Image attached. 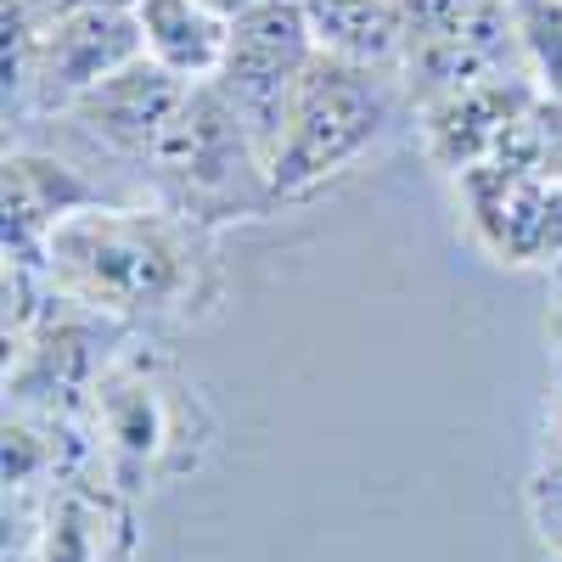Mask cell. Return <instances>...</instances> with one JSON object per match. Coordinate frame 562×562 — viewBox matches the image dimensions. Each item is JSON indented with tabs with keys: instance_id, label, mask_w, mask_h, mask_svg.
Here are the masks:
<instances>
[{
	"instance_id": "obj_3",
	"label": "cell",
	"mask_w": 562,
	"mask_h": 562,
	"mask_svg": "<svg viewBox=\"0 0 562 562\" xmlns=\"http://www.w3.org/2000/svg\"><path fill=\"white\" fill-rule=\"evenodd\" d=\"M389 124V97L378 85V68L315 52L299 102L288 119V135L270 158V198H304L321 180L349 169Z\"/></svg>"
},
{
	"instance_id": "obj_5",
	"label": "cell",
	"mask_w": 562,
	"mask_h": 562,
	"mask_svg": "<svg viewBox=\"0 0 562 562\" xmlns=\"http://www.w3.org/2000/svg\"><path fill=\"white\" fill-rule=\"evenodd\" d=\"M315 52L321 45L304 18V0H248L237 23H231V52H225V68L214 85L231 102V113L243 119V130L254 135L265 175H270L281 135H288L299 85H304Z\"/></svg>"
},
{
	"instance_id": "obj_7",
	"label": "cell",
	"mask_w": 562,
	"mask_h": 562,
	"mask_svg": "<svg viewBox=\"0 0 562 562\" xmlns=\"http://www.w3.org/2000/svg\"><path fill=\"white\" fill-rule=\"evenodd\" d=\"M135 57H147L140 45L135 7H113V0H90V7L57 18L40 29V74H34V102L68 113L90 85L113 79Z\"/></svg>"
},
{
	"instance_id": "obj_18",
	"label": "cell",
	"mask_w": 562,
	"mask_h": 562,
	"mask_svg": "<svg viewBox=\"0 0 562 562\" xmlns=\"http://www.w3.org/2000/svg\"><path fill=\"white\" fill-rule=\"evenodd\" d=\"M113 7H135V0H113Z\"/></svg>"
},
{
	"instance_id": "obj_11",
	"label": "cell",
	"mask_w": 562,
	"mask_h": 562,
	"mask_svg": "<svg viewBox=\"0 0 562 562\" xmlns=\"http://www.w3.org/2000/svg\"><path fill=\"white\" fill-rule=\"evenodd\" d=\"M135 23L158 68H169L186 85H209L225 68L237 12L214 7V0H135Z\"/></svg>"
},
{
	"instance_id": "obj_2",
	"label": "cell",
	"mask_w": 562,
	"mask_h": 562,
	"mask_svg": "<svg viewBox=\"0 0 562 562\" xmlns=\"http://www.w3.org/2000/svg\"><path fill=\"white\" fill-rule=\"evenodd\" d=\"M85 434L97 439L102 473L119 495L164 484L169 473L198 467L209 422L198 394L153 355L108 360L85 400Z\"/></svg>"
},
{
	"instance_id": "obj_14",
	"label": "cell",
	"mask_w": 562,
	"mask_h": 562,
	"mask_svg": "<svg viewBox=\"0 0 562 562\" xmlns=\"http://www.w3.org/2000/svg\"><path fill=\"white\" fill-rule=\"evenodd\" d=\"M529 506H535V529H540V540L562 557V467H540V479H535V490H529Z\"/></svg>"
},
{
	"instance_id": "obj_10",
	"label": "cell",
	"mask_w": 562,
	"mask_h": 562,
	"mask_svg": "<svg viewBox=\"0 0 562 562\" xmlns=\"http://www.w3.org/2000/svg\"><path fill=\"white\" fill-rule=\"evenodd\" d=\"M97 203V192L45 153H7V265H40L57 220Z\"/></svg>"
},
{
	"instance_id": "obj_9",
	"label": "cell",
	"mask_w": 562,
	"mask_h": 562,
	"mask_svg": "<svg viewBox=\"0 0 562 562\" xmlns=\"http://www.w3.org/2000/svg\"><path fill=\"white\" fill-rule=\"evenodd\" d=\"M529 108H535V97L506 74H490L479 85L450 90V97H434L428 102V153L450 175H461V169L495 158L501 140L529 119Z\"/></svg>"
},
{
	"instance_id": "obj_17",
	"label": "cell",
	"mask_w": 562,
	"mask_h": 562,
	"mask_svg": "<svg viewBox=\"0 0 562 562\" xmlns=\"http://www.w3.org/2000/svg\"><path fill=\"white\" fill-rule=\"evenodd\" d=\"M214 7H225V12H243V7H248V0H214Z\"/></svg>"
},
{
	"instance_id": "obj_13",
	"label": "cell",
	"mask_w": 562,
	"mask_h": 562,
	"mask_svg": "<svg viewBox=\"0 0 562 562\" xmlns=\"http://www.w3.org/2000/svg\"><path fill=\"white\" fill-rule=\"evenodd\" d=\"M304 18L315 29V45L333 57L378 68L411 45V12L405 0H304Z\"/></svg>"
},
{
	"instance_id": "obj_6",
	"label": "cell",
	"mask_w": 562,
	"mask_h": 562,
	"mask_svg": "<svg viewBox=\"0 0 562 562\" xmlns=\"http://www.w3.org/2000/svg\"><path fill=\"white\" fill-rule=\"evenodd\" d=\"M461 203L501 265H562V175L484 158L461 169Z\"/></svg>"
},
{
	"instance_id": "obj_15",
	"label": "cell",
	"mask_w": 562,
	"mask_h": 562,
	"mask_svg": "<svg viewBox=\"0 0 562 562\" xmlns=\"http://www.w3.org/2000/svg\"><path fill=\"white\" fill-rule=\"evenodd\" d=\"M546 461L562 467V383H557V394L546 405Z\"/></svg>"
},
{
	"instance_id": "obj_4",
	"label": "cell",
	"mask_w": 562,
	"mask_h": 562,
	"mask_svg": "<svg viewBox=\"0 0 562 562\" xmlns=\"http://www.w3.org/2000/svg\"><path fill=\"white\" fill-rule=\"evenodd\" d=\"M153 169L164 175V186L192 220H231V214H254L276 203L254 135L231 113L214 79L192 85V97L175 113L164 147L153 153Z\"/></svg>"
},
{
	"instance_id": "obj_1",
	"label": "cell",
	"mask_w": 562,
	"mask_h": 562,
	"mask_svg": "<svg viewBox=\"0 0 562 562\" xmlns=\"http://www.w3.org/2000/svg\"><path fill=\"white\" fill-rule=\"evenodd\" d=\"M45 270L63 304L102 321L175 315L198 299V237L175 214L85 203L57 220Z\"/></svg>"
},
{
	"instance_id": "obj_12",
	"label": "cell",
	"mask_w": 562,
	"mask_h": 562,
	"mask_svg": "<svg viewBox=\"0 0 562 562\" xmlns=\"http://www.w3.org/2000/svg\"><path fill=\"white\" fill-rule=\"evenodd\" d=\"M124 535L130 512L119 490H90L79 479H63L57 490H45L29 562H113V540Z\"/></svg>"
},
{
	"instance_id": "obj_8",
	"label": "cell",
	"mask_w": 562,
	"mask_h": 562,
	"mask_svg": "<svg viewBox=\"0 0 562 562\" xmlns=\"http://www.w3.org/2000/svg\"><path fill=\"white\" fill-rule=\"evenodd\" d=\"M186 97H192L186 79H175L153 57H135L113 79L90 85L68 113L79 119V130L90 140H102L108 153H119L130 164H153V153L164 147V135H169L175 113L186 108Z\"/></svg>"
},
{
	"instance_id": "obj_16",
	"label": "cell",
	"mask_w": 562,
	"mask_h": 562,
	"mask_svg": "<svg viewBox=\"0 0 562 562\" xmlns=\"http://www.w3.org/2000/svg\"><path fill=\"white\" fill-rule=\"evenodd\" d=\"M23 7H29V18L45 29V23H57V18H68V12L90 7V0H23Z\"/></svg>"
}]
</instances>
